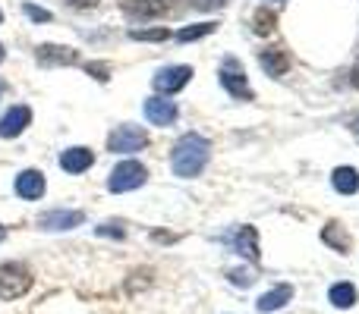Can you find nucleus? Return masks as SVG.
I'll list each match as a JSON object with an SVG mask.
<instances>
[{"label": "nucleus", "instance_id": "f257e3e1", "mask_svg": "<svg viewBox=\"0 0 359 314\" xmlns=\"http://www.w3.org/2000/svg\"><path fill=\"white\" fill-rule=\"evenodd\" d=\"M208 160H211V142L205 136H198V132L183 136L174 145V151H170V166H174V173L183 179L198 176V173L208 166Z\"/></svg>", "mask_w": 359, "mask_h": 314}, {"label": "nucleus", "instance_id": "f03ea898", "mask_svg": "<svg viewBox=\"0 0 359 314\" xmlns=\"http://www.w3.org/2000/svg\"><path fill=\"white\" fill-rule=\"evenodd\" d=\"M32 273L29 267L22 264H0V299H6V302H13V299H22L25 292L32 290Z\"/></svg>", "mask_w": 359, "mask_h": 314}, {"label": "nucleus", "instance_id": "7ed1b4c3", "mask_svg": "<svg viewBox=\"0 0 359 314\" xmlns=\"http://www.w3.org/2000/svg\"><path fill=\"white\" fill-rule=\"evenodd\" d=\"M221 85L224 92L230 94V98L236 101H252V88H249V79H246V69L240 66V60L236 57H227V60L221 63Z\"/></svg>", "mask_w": 359, "mask_h": 314}, {"label": "nucleus", "instance_id": "20e7f679", "mask_svg": "<svg viewBox=\"0 0 359 314\" xmlns=\"http://www.w3.org/2000/svg\"><path fill=\"white\" fill-rule=\"evenodd\" d=\"M145 179H149V170H145L139 160H123V164L114 166L111 179H107V189H111L114 195H120V192H133V189H139V185H145Z\"/></svg>", "mask_w": 359, "mask_h": 314}, {"label": "nucleus", "instance_id": "39448f33", "mask_svg": "<svg viewBox=\"0 0 359 314\" xmlns=\"http://www.w3.org/2000/svg\"><path fill=\"white\" fill-rule=\"evenodd\" d=\"M145 145H149V132L139 126H120L107 136V148L114 155H133V151H142Z\"/></svg>", "mask_w": 359, "mask_h": 314}, {"label": "nucleus", "instance_id": "423d86ee", "mask_svg": "<svg viewBox=\"0 0 359 314\" xmlns=\"http://www.w3.org/2000/svg\"><path fill=\"white\" fill-rule=\"evenodd\" d=\"M82 223H86V214H82V210H63V208H57V210H44V214L38 217V227L48 229V233H60V229H76V227H82Z\"/></svg>", "mask_w": 359, "mask_h": 314}, {"label": "nucleus", "instance_id": "0eeeda50", "mask_svg": "<svg viewBox=\"0 0 359 314\" xmlns=\"http://www.w3.org/2000/svg\"><path fill=\"white\" fill-rule=\"evenodd\" d=\"M227 242L233 245L236 255H243L246 261L259 264V229H255V227H240V229H233V233L227 236Z\"/></svg>", "mask_w": 359, "mask_h": 314}, {"label": "nucleus", "instance_id": "6e6552de", "mask_svg": "<svg viewBox=\"0 0 359 314\" xmlns=\"http://www.w3.org/2000/svg\"><path fill=\"white\" fill-rule=\"evenodd\" d=\"M126 19H161L168 13V0H120Z\"/></svg>", "mask_w": 359, "mask_h": 314}, {"label": "nucleus", "instance_id": "1a4fd4ad", "mask_svg": "<svg viewBox=\"0 0 359 314\" xmlns=\"http://www.w3.org/2000/svg\"><path fill=\"white\" fill-rule=\"evenodd\" d=\"M189 79H192V66H164V69H158V76L151 79V85H155L161 94H174Z\"/></svg>", "mask_w": 359, "mask_h": 314}, {"label": "nucleus", "instance_id": "9d476101", "mask_svg": "<svg viewBox=\"0 0 359 314\" xmlns=\"http://www.w3.org/2000/svg\"><path fill=\"white\" fill-rule=\"evenodd\" d=\"M35 57L41 66H73V63H79L76 48H63V44H41Z\"/></svg>", "mask_w": 359, "mask_h": 314}, {"label": "nucleus", "instance_id": "9b49d317", "mask_svg": "<svg viewBox=\"0 0 359 314\" xmlns=\"http://www.w3.org/2000/svg\"><path fill=\"white\" fill-rule=\"evenodd\" d=\"M32 123V110L25 104H16L13 110L4 113V120H0V138H16L25 132V126Z\"/></svg>", "mask_w": 359, "mask_h": 314}, {"label": "nucleus", "instance_id": "f8f14e48", "mask_svg": "<svg viewBox=\"0 0 359 314\" xmlns=\"http://www.w3.org/2000/svg\"><path fill=\"white\" fill-rule=\"evenodd\" d=\"M44 173L41 170H22L16 176V195L25 198V201H38L44 195Z\"/></svg>", "mask_w": 359, "mask_h": 314}, {"label": "nucleus", "instance_id": "ddd939ff", "mask_svg": "<svg viewBox=\"0 0 359 314\" xmlns=\"http://www.w3.org/2000/svg\"><path fill=\"white\" fill-rule=\"evenodd\" d=\"M259 63H262V69H265V76L280 79V76L290 69V54H287V48H265L259 54Z\"/></svg>", "mask_w": 359, "mask_h": 314}, {"label": "nucleus", "instance_id": "4468645a", "mask_svg": "<svg viewBox=\"0 0 359 314\" xmlns=\"http://www.w3.org/2000/svg\"><path fill=\"white\" fill-rule=\"evenodd\" d=\"M177 104L174 101H164V98H149L145 101V120L155 126H170L177 120Z\"/></svg>", "mask_w": 359, "mask_h": 314}, {"label": "nucleus", "instance_id": "2eb2a0df", "mask_svg": "<svg viewBox=\"0 0 359 314\" xmlns=\"http://www.w3.org/2000/svg\"><path fill=\"white\" fill-rule=\"evenodd\" d=\"M92 164H95V155L88 148H82V145H76V148H67L60 155V166L67 173H82V170H88Z\"/></svg>", "mask_w": 359, "mask_h": 314}, {"label": "nucleus", "instance_id": "dca6fc26", "mask_svg": "<svg viewBox=\"0 0 359 314\" xmlns=\"http://www.w3.org/2000/svg\"><path fill=\"white\" fill-rule=\"evenodd\" d=\"M293 299V286H287V283H280V286H274V290H268L265 296L255 302V308H259L262 314H268V311H278V308H284L287 302Z\"/></svg>", "mask_w": 359, "mask_h": 314}, {"label": "nucleus", "instance_id": "f3484780", "mask_svg": "<svg viewBox=\"0 0 359 314\" xmlns=\"http://www.w3.org/2000/svg\"><path fill=\"white\" fill-rule=\"evenodd\" d=\"M322 242H325V245H331L334 252H341V255H347V252H350V245H353L350 233H347V229H344L337 220H331L328 227L322 229Z\"/></svg>", "mask_w": 359, "mask_h": 314}, {"label": "nucleus", "instance_id": "a211bd4d", "mask_svg": "<svg viewBox=\"0 0 359 314\" xmlns=\"http://www.w3.org/2000/svg\"><path fill=\"white\" fill-rule=\"evenodd\" d=\"M331 185H334L341 195H356L359 192V173L353 166H337L334 173H331Z\"/></svg>", "mask_w": 359, "mask_h": 314}, {"label": "nucleus", "instance_id": "6ab92c4d", "mask_svg": "<svg viewBox=\"0 0 359 314\" xmlns=\"http://www.w3.org/2000/svg\"><path fill=\"white\" fill-rule=\"evenodd\" d=\"M328 299H331L334 308H353L356 305V286L353 283H334L331 292H328Z\"/></svg>", "mask_w": 359, "mask_h": 314}, {"label": "nucleus", "instance_id": "aec40b11", "mask_svg": "<svg viewBox=\"0 0 359 314\" xmlns=\"http://www.w3.org/2000/svg\"><path fill=\"white\" fill-rule=\"evenodd\" d=\"M274 29H278V13L259 6V10L252 13V31L255 35H271Z\"/></svg>", "mask_w": 359, "mask_h": 314}, {"label": "nucleus", "instance_id": "412c9836", "mask_svg": "<svg viewBox=\"0 0 359 314\" xmlns=\"http://www.w3.org/2000/svg\"><path fill=\"white\" fill-rule=\"evenodd\" d=\"M217 29V22H198V25H186V29L177 31V41L186 44V41H196V38H205Z\"/></svg>", "mask_w": 359, "mask_h": 314}, {"label": "nucleus", "instance_id": "4be33fe9", "mask_svg": "<svg viewBox=\"0 0 359 314\" xmlns=\"http://www.w3.org/2000/svg\"><path fill=\"white\" fill-rule=\"evenodd\" d=\"M130 38L133 41H168L170 31L164 25H158V29H130Z\"/></svg>", "mask_w": 359, "mask_h": 314}, {"label": "nucleus", "instance_id": "5701e85b", "mask_svg": "<svg viewBox=\"0 0 359 314\" xmlns=\"http://www.w3.org/2000/svg\"><path fill=\"white\" fill-rule=\"evenodd\" d=\"M227 277H230V283H233V286H243V290L255 283V273H252V271H227Z\"/></svg>", "mask_w": 359, "mask_h": 314}, {"label": "nucleus", "instance_id": "b1692460", "mask_svg": "<svg viewBox=\"0 0 359 314\" xmlns=\"http://www.w3.org/2000/svg\"><path fill=\"white\" fill-rule=\"evenodd\" d=\"M22 13L32 19V22H50V13H48V10H41V6H35V3H25V6H22Z\"/></svg>", "mask_w": 359, "mask_h": 314}, {"label": "nucleus", "instance_id": "393cba45", "mask_svg": "<svg viewBox=\"0 0 359 314\" xmlns=\"http://www.w3.org/2000/svg\"><path fill=\"white\" fill-rule=\"evenodd\" d=\"M86 73L95 76L98 82H107V79H111V66H107V63H88Z\"/></svg>", "mask_w": 359, "mask_h": 314}, {"label": "nucleus", "instance_id": "a878e982", "mask_svg": "<svg viewBox=\"0 0 359 314\" xmlns=\"http://www.w3.org/2000/svg\"><path fill=\"white\" fill-rule=\"evenodd\" d=\"M192 6L202 13H211V10H221V6H227V0H192Z\"/></svg>", "mask_w": 359, "mask_h": 314}, {"label": "nucleus", "instance_id": "bb28decb", "mask_svg": "<svg viewBox=\"0 0 359 314\" xmlns=\"http://www.w3.org/2000/svg\"><path fill=\"white\" fill-rule=\"evenodd\" d=\"M98 236H117V239H123V227L120 223H101Z\"/></svg>", "mask_w": 359, "mask_h": 314}, {"label": "nucleus", "instance_id": "cd10ccee", "mask_svg": "<svg viewBox=\"0 0 359 314\" xmlns=\"http://www.w3.org/2000/svg\"><path fill=\"white\" fill-rule=\"evenodd\" d=\"M63 3H69L73 10H92V6L98 3V0H63Z\"/></svg>", "mask_w": 359, "mask_h": 314}, {"label": "nucleus", "instance_id": "c85d7f7f", "mask_svg": "<svg viewBox=\"0 0 359 314\" xmlns=\"http://www.w3.org/2000/svg\"><path fill=\"white\" fill-rule=\"evenodd\" d=\"M151 239H155V242H174L177 236H170V233H151Z\"/></svg>", "mask_w": 359, "mask_h": 314}, {"label": "nucleus", "instance_id": "c756f323", "mask_svg": "<svg viewBox=\"0 0 359 314\" xmlns=\"http://www.w3.org/2000/svg\"><path fill=\"white\" fill-rule=\"evenodd\" d=\"M350 82H353V88H359V63L353 66V73H350Z\"/></svg>", "mask_w": 359, "mask_h": 314}, {"label": "nucleus", "instance_id": "7c9ffc66", "mask_svg": "<svg viewBox=\"0 0 359 314\" xmlns=\"http://www.w3.org/2000/svg\"><path fill=\"white\" fill-rule=\"evenodd\" d=\"M6 239V227H0V242H4Z\"/></svg>", "mask_w": 359, "mask_h": 314}, {"label": "nucleus", "instance_id": "2f4dec72", "mask_svg": "<svg viewBox=\"0 0 359 314\" xmlns=\"http://www.w3.org/2000/svg\"><path fill=\"white\" fill-rule=\"evenodd\" d=\"M4 92H6V82H4V79H0V94H4Z\"/></svg>", "mask_w": 359, "mask_h": 314}, {"label": "nucleus", "instance_id": "473e14b6", "mask_svg": "<svg viewBox=\"0 0 359 314\" xmlns=\"http://www.w3.org/2000/svg\"><path fill=\"white\" fill-rule=\"evenodd\" d=\"M4 57H6V54H4V44H0V63H4Z\"/></svg>", "mask_w": 359, "mask_h": 314}, {"label": "nucleus", "instance_id": "72a5a7b5", "mask_svg": "<svg viewBox=\"0 0 359 314\" xmlns=\"http://www.w3.org/2000/svg\"><path fill=\"white\" fill-rule=\"evenodd\" d=\"M0 19H4V13H0Z\"/></svg>", "mask_w": 359, "mask_h": 314}]
</instances>
